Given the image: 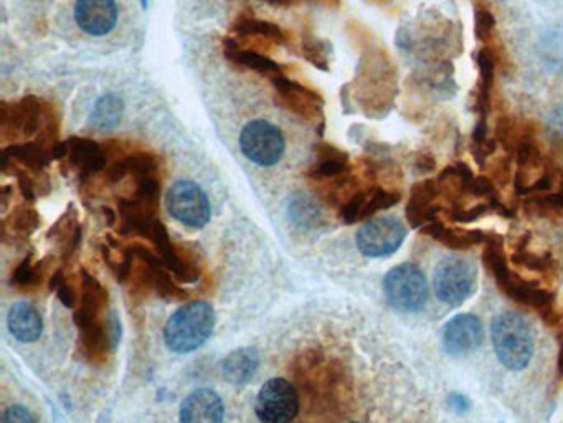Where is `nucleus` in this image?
<instances>
[{
    "label": "nucleus",
    "instance_id": "nucleus-1",
    "mask_svg": "<svg viewBox=\"0 0 563 423\" xmlns=\"http://www.w3.org/2000/svg\"><path fill=\"white\" fill-rule=\"evenodd\" d=\"M0 134L4 143L34 139L55 148L58 144V115L50 103L37 96H25L15 103H2Z\"/></svg>",
    "mask_w": 563,
    "mask_h": 423
},
{
    "label": "nucleus",
    "instance_id": "nucleus-2",
    "mask_svg": "<svg viewBox=\"0 0 563 423\" xmlns=\"http://www.w3.org/2000/svg\"><path fill=\"white\" fill-rule=\"evenodd\" d=\"M484 245H486L483 252L484 267L493 275L502 293L519 305L534 308L545 321H552L555 316L554 295L550 291L542 290L532 281L524 280L521 275H517L516 271L509 268L501 237L493 235Z\"/></svg>",
    "mask_w": 563,
    "mask_h": 423
},
{
    "label": "nucleus",
    "instance_id": "nucleus-3",
    "mask_svg": "<svg viewBox=\"0 0 563 423\" xmlns=\"http://www.w3.org/2000/svg\"><path fill=\"white\" fill-rule=\"evenodd\" d=\"M494 352L502 366L512 372L524 371L535 351L534 329L522 314L506 311L491 324Z\"/></svg>",
    "mask_w": 563,
    "mask_h": 423
},
{
    "label": "nucleus",
    "instance_id": "nucleus-4",
    "mask_svg": "<svg viewBox=\"0 0 563 423\" xmlns=\"http://www.w3.org/2000/svg\"><path fill=\"white\" fill-rule=\"evenodd\" d=\"M215 328V309L205 301H194L172 314L164 328V339L172 352L187 354L204 346Z\"/></svg>",
    "mask_w": 563,
    "mask_h": 423
},
{
    "label": "nucleus",
    "instance_id": "nucleus-5",
    "mask_svg": "<svg viewBox=\"0 0 563 423\" xmlns=\"http://www.w3.org/2000/svg\"><path fill=\"white\" fill-rule=\"evenodd\" d=\"M384 295L390 308L398 313H420L430 296L425 273L412 263L392 268L384 278Z\"/></svg>",
    "mask_w": 563,
    "mask_h": 423
},
{
    "label": "nucleus",
    "instance_id": "nucleus-6",
    "mask_svg": "<svg viewBox=\"0 0 563 423\" xmlns=\"http://www.w3.org/2000/svg\"><path fill=\"white\" fill-rule=\"evenodd\" d=\"M478 270L473 263L459 257H446L438 263L433 286L441 303L450 306L463 305L476 291Z\"/></svg>",
    "mask_w": 563,
    "mask_h": 423
},
{
    "label": "nucleus",
    "instance_id": "nucleus-7",
    "mask_svg": "<svg viewBox=\"0 0 563 423\" xmlns=\"http://www.w3.org/2000/svg\"><path fill=\"white\" fill-rule=\"evenodd\" d=\"M242 153L261 167L275 166L286 151V141L280 128L265 119L251 121L240 134Z\"/></svg>",
    "mask_w": 563,
    "mask_h": 423
},
{
    "label": "nucleus",
    "instance_id": "nucleus-8",
    "mask_svg": "<svg viewBox=\"0 0 563 423\" xmlns=\"http://www.w3.org/2000/svg\"><path fill=\"white\" fill-rule=\"evenodd\" d=\"M169 214L190 229H204L210 220V202L204 189L192 181H177L167 191Z\"/></svg>",
    "mask_w": 563,
    "mask_h": 423
},
{
    "label": "nucleus",
    "instance_id": "nucleus-9",
    "mask_svg": "<svg viewBox=\"0 0 563 423\" xmlns=\"http://www.w3.org/2000/svg\"><path fill=\"white\" fill-rule=\"evenodd\" d=\"M275 86L276 103L311 124H324V100L311 86L291 80L286 75L271 81Z\"/></svg>",
    "mask_w": 563,
    "mask_h": 423
},
{
    "label": "nucleus",
    "instance_id": "nucleus-10",
    "mask_svg": "<svg viewBox=\"0 0 563 423\" xmlns=\"http://www.w3.org/2000/svg\"><path fill=\"white\" fill-rule=\"evenodd\" d=\"M256 417L261 423H291L299 412V394L286 379H271L256 397Z\"/></svg>",
    "mask_w": 563,
    "mask_h": 423
},
{
    "label": "nucleus",
    "instance_id": "nucleus-11",
    "mask_svg": "<svg viewBox=\"0 0 563 423\" xmlns=\"http://www.w3.org/2000/svg\"><path fill=\"white\" fill-rule=\"evenodd\" d=\"M407 238V229L395 217H377L369 220L357 232V247L360 253L370 258L390 257L402 247Z\"/></svg>",
    "mask_w": 563,
    "mask_h": 423
},
{
    "label": "nucleus",
    "instance_id": "nucleus-12",
    "mask_svg": "<svg viewBox=\"0 0 563 423\" xmlns=\"http://www.w3.org/2000/svg\"><path fill=\"white\" fill-rule=\"evenodd\" d=\"M111 154L113 151L109 146H101L93 139L73 136L65 143H58L53 156L60 161H67L68 166L85 181L88 177L105 171Z\"/></svg>",
    "mask_w": 563,
    "mask_h": 423
},
{
    "label": "nucleus",
    "instance_id": "nucleus-13",
    "mask_svg": "<svg viewBox=\"0 0 563 423\" xmlns=\"http://www.w3.org/2000/svg\"><path fill=\"white\" fill-rule=\"evenodd\" d=\"M230 42L238 47L250 48L256 52L270 50L273 47L288 45V34L281 29L280 25L268 22V20L255 19L243 15L233 24L232 37H227Z\"/></svg>",
    "mask_w": 563,
    "mask_h": 423
},
{
    "label": "nucleus",
    "instance_id": "nucleus-14",
    "mask_svg": "<svg viewBox=\"0 0 563 423\" xmlns=\"http://www.w3.org/2000/svg\"><path fill=\"white\" fill-rule=\"evenodd\" d=\"M483 341V323L474 314H458L443 328V347L453 357L473 354L474 351H478Z\"/></svg>",
    "mask_w": 563,
    "mask_h": 423
},
{
    "label": "nucleus",
    "instance_id": "nucleus-15",
    "mask_svg": "<svg viewBox=\"0 0 563 423\" xmlns=\"http://www.w3.org/2000/svg\"><path fill=\"white\" fill-rule=\"evenodd\" d=\"M116 0H76L75 20L85 34L105 37L118 24Z\"/></svg>",
    "mask_w": 563,
    "mask_h": 423
},
{
    "label": "nucleus",
    "instance_id": "nucleus-16",
    "mask_svg": "<svg viewBox=\"0 0 563 423\" xmlns=\"http://www.w3.org/2000/svg\"><path fill=\"white\" fill-rule=\"evenodd\" d=\"M402 199L397 191H387L384 187L372 186L360 189L352 195V199L342 207V220L347 225L355 224L359 220L369 219L375 212L392 209Z\"/></svg>",
    "mask_w": 563,
    "mask_h": 423
},
{
    "label": "nucleus",
    "instance_id": "nucleus-17",
    "mask_svg": "<svg viewBox=\"0 0 563 423\" xmlns=\"http://www.w3.org/2000/svg\"><path fill=\"white\" fill-rule=\"evenodd\" d=\"M440 195L441 187L438 179H426V181L415 184L410 192L407 210H405L408 224L415 229H422L428 222L435 220L436 215L443 210L438 204Z\"/></svg>",
    "mask_w": 563,
    "mask_h": 423
},
{
    "label": "nucleus",
    "instance_id": "nucleus-18",
    "mask_svg": "<svg viewBox=\"0 0 563 423\" xmlns=\"http://www.w3.org/2000/svg\"><path fill=\"white\" fill-rule=\"evenodd\" d=\"M223 402L217 392L199 389L180 405V423H222Z\"/></svg>",
    "mask_w": 563,
    "mask_h": 423
},
{
    "label": "nucleus",
    "instance_id": "nucleus-19",
    "mask_svg": "<svg viewBox=\"0 0 563 423\" xmlns=\"http://www.w3.org/2000/svg\"><path fill=\"white\" fill-rule=\"evenodd\" d=\"M223 55L227 57L228 62L235 65V67L243 68L248 72H255L260 77L268 78V80H275V78L284 75L283 67L275 60H271L266 53L256 52L250 48L238 47L235 43L225 37L222 42Z\"/></svg>",
    "mask_w": 563,
    "mask_h": 423
},
{
    "label": "nucleus",
    "instance_id": "nucleus-20",
    "mask_svg": "<svg viewBox=\"0 0 563 423\" xmlns=\"http://www.w3.org/2000/svg\"><path fill=\"white\" fill-rule=\"evenodd\" d=\"M313 166L309 169L308 176L314 182H326L344 176L351 172L349 167V154L342 149L336 148L334 144H316L314 148Z\"/></svg>",
    "mask_w": 563,
    "mask_h": 423
},
{
    "label": "nucleus",
    "instance_id": "nucleus-21",
    "mask_svg": "<svg viewBox=\"0 0 563 423\" xmlns=\"http://www.w3.org/2000/svg\"><path fill=\"white\" fill-rule=\"evenodd\" d=\"M423 235L433 238L441 245H445L450 250H469V248L488 242L491 235L483 230L450 229L440 220H431L425 227H422Z\"/></svg>",
    "mask_w": 563,
    "mask_h": 423
},
{
    "label": "nucleus",
    "instance_id": "nucleus-22",
    "mask_svg": "<svg viewBox=\"0 0 563 423\" xmlns=\"http://www.w3.org/2000/svg\"><path fill=\"white\" fill-rule=\"evenodd\" d=\"M7 326L12 336L22 343H35L42 336V316L30 303L12 306L7 316Z\"/></svg>",
    "mask_w": 563,
    "mask_h": 423
},
{
    "label": "nucleus",
    "instance_id": "nucleus-23",
    "mask_svg": "<svg viewBox=\"0 0 563 423\" xmlns=\"http://www.w3.org/2000/svg\"><path fill=\"white\" fill-rule=\"evenodd\" d=\"M260 367V352L255 347H242L230 352L222 362L223 377L233 385H245Z\"/></svg>",
    "mask_w": 563,
    "mask_h": 423
},
{
    "label": "nucleus",
    "instance_id": "nucleus-24",
    "mask_svg": "<svg viewBox=\"0 0 563 423\" xmlns=\"http://www.w3.org/2000/svg\"><path fill=\"white\" fill-rule=\"evenodd\" d=\"M123 113L124 103L119 96L113 93L101 96L100 100L96 101L95 110L91 113L90 126L98 131L116 128L121 123Z\"/></svg>",
    "mask_w": 563,
    "mask_h": 423
},
{
    "label": "nucleus",
    "instance_id": "nucleus-25",
    "mask_svg": "<svg viewBox=\"0 0 563 423\" xmlns=\"http://www.w3.org/2000/svg\"><path fill=\"white\" fill-rule=\"evenodd\" d=\"M299 52L306 62L311 63L317 70L327 72L329 70V58L332 48L326 40L319 39L311 30H304L299 42Z\"/></svg>",
    "mask_w": 563,
    "mask_h": 423
},
{
    "label": "nucleus",
    "instance_id": "nucleus-26",
    "mask_svg": "<svg viewBox=\"0 0 563 423\" xmlns=\"http://www.w3.org/2000/svg\"><path fill=\"white\" fill-rule=\"evenodd\" d=\"M289 215H291L294 224L298 225V227H303V229L317 227L322 222L321 209L317 207L314 200L304 197V195H299V197H294L291 200Z\"/></svg>",
    "mask_w": 563,
    "mask_h": 423
},
{
    "label": "nucleus",
    "instance_id": "nucleus-27",
    "mask_svg": "<svg viewBox=\"0 0 563 423\" xmlns=\"http://www.w3.org/2000/svg\"><path fill=\"white\" fill-rule=\"evenodd\" d=\"M38 224H40V219H38L37 212L34 209L20 207L5 222L4 230H12V237L17 235V237L25 238L29 237L30 233L37 229Z\"/></svg>",
    "mask_w": 563,
    "mask_h": 423
},
{
    "label": "nucleus",
    "instance_id": "nucleus-28",
    "mask_svg": "<svg viewBox=\"0 0 563 423\" xmlns=\"http://www.w3.org/2000/svg\"><path fill=\"white\" fill-rule=\"evenodd\" d=\"M512 263H516L519 267L527 268V270L537 271V273H545L552 268V257L549 253L545 255H537L527 250L526 240L521 243V247L517 248L511 257Z\"/></svg>",
    "mask_w": 563,
    "mask_h": 423
},
{
    "label": "nucleus",
    "instance_id": "nucleus-29",
    "mask_svg": "<svg viewBox=\"0 0 563 423\" xmlns=\"http://www.w3.org/2000/svg\"><path fill=\"white\" fill-rule=\"evenodd\" d=\"M40 263L34 265L30 258H25L24 262L20 263L19 267L15 268L14 275H12V285L17 288H32L38 285V281L42 280L40 276Z\"/></svg>",
    "mask_w": 563,
    "mask_h": 423
},
{
    "label": "nucleus",
    "instance_id": "nucleus-30",
    "mask_svg": "<svg viewBox=\"0 0 563 423\" xmlns=\"http://www.w3.org/2000/svg\"><path fill=\"white\" fill-rule=\"evenodd\" d=\"M494 27H496V20L493 14L486 9H476L474 15V34L479 42H488L493 35Z\"/></svg>",
    "mask_w": 563,
    "mask_h": 423
},
{
    "label": "nucleus",
    "instance_id": "nucleus-31",
    "mask_svg": "<svg viewBox=\"0 0 563 423\" xmlns=\"http://www.w3.org/2000/svg\"><path fill=\"white\" fill-rule=\"evenodd\" d=\"M2 423H37V420L29 409L14 405L5 410L2 415Z\"/></svg>",
    "mask_w": 563,
    "mask_h": 423
},
{
    "label": "nucleus",
    "instance_id": "nucleus-32",
    "mask_svg": "<svg viewBox=\"0 0 563 423\" xmlns=\"http://www.w3.org/2000/svg\"><path fill=\"white\" fill-rule=\"evenodd\" d=\"M446 404H448L450 410H453V412L459 415L468 414L469 410H471V400L463 394L448 395Z\"/></svg>",
    "mask_w": 563,
    "mask_h": 423
},
{
    "label": "nucleus",
    "instance_id": "nucleus-33",
    "mask_svg": "<svg viewBox=\"0 0 563 423\" xmlns=\"http://www.w3.org/2000/svg\"><path fill=\"white\" fill-rule=\"evenodd\" d=\"M435 167V157L430 156V154H418L417 159H415V169H417L418 174L431 172Z\"/></svg>",
    "mask_w": 563,
    "mask_h": 423
},
{
    "label": "nucleus",
    "instance_id": "nucleus-34",
    "mask_svg": "<svg viewBox=\"0 0 563 423\" xmlns=\"http://www.w3.org/2000/svg\"><path fill=\"white\" fill-rule=\"evenodd\" d=\"M557 369H559L560 376H563V334H562V338H560L559 359H557Z\"/></svg>",
    "mask_w": 563,
    "mask_h": 423
},
{
    "label": "nucleus",
    "instance_id": "nucleus-35",
    "mask_svg": "<svg viewBox=\"0 0 563 423\" xmlns=\"http://www.w3.org/2000/svg\"><path fill=\"white\" fill-rule=\"evenodd\" d=\"M266 4L273 5V7H289L293 5V0H265Z\"/></svg>",
    "mask_w": 563,
    "mask_h": 423
},
{
    "label": "nucleus",
    "instance_id": "nucleus-36",
    "mask_svg": "<svg viewBox=\"0 0 563 423\" xmlns=\"http://www.w3.org/2000/svg\"><path fill=\"white\" fill-rule=\"evenodd\" d=\"M352 423H355V422H352Z\"/></svg>",
    "mask_w": 563,
    "mask_h": 423
}]
</instances>
